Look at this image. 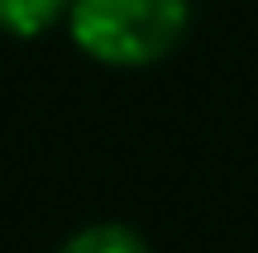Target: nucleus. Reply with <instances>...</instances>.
<instances>
[{
    "instance_id": "1",
    "label": "nucleus",
    "mask_w": 258,
    "mask_h": 253,
    "mask_svg": "<svg viewBox=\"0 0 258 253\" xmlns=\"http://www.w3.org/2000/svg\"><path fill=\"white\" fill-rule=\"evenodd\" d=\"M191 0H72L67 34L77 53L101 67H153L191 34Z\"/></svg>"
},
{
    "instance_id": "2",
    "label": "nucleus",
    "mask_w": 258,
    "mask_h": 253,
    "mask_svg": "<svg viewBox=\"0 0 258 253\" xmlns=\"http://www.w3.org/2000/svg\"><path fill=\"white\" fill-rule=\"evenodd\" d=\"M72 0H0V34L10 38H43L48 29L67 24Z\"/></svg>"
},
{
    "instance_id": "3",
    "label": "nucleus",
    "mask_w": 258,
    "mask_h": 253,
    "mask_svg": "<svg viewBox=\"0 0 258 253\" xmlns=\"http://www.w3.org/2000/svg\"><path fill=\"white\" fill-rule=\"evenodd\" d=\"M57 253H153V248H148V239L139 234L134 225L101 220V225H86V229H77V234H67Z\"/></svg>"
}]
</instances>
